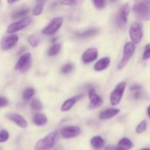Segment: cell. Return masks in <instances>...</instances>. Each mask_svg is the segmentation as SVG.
Masks as SVG:
<instances>
[{
	"label": "cell",
	"mask_w": 150,
	"mask_h": 150,
	"mask_svg": "<svg viewBox=\"0 0 150 150\" xmlns=\"http://www.w3.org/2000/svg\"><path fill=\"white\" fill-rule=\"evenodd\" d=\"M74 69V64H71V63H68V64H66L65 65L63 66V67L61 69V72L63 73H64V74H69Z\"/></svg>",
	"instance_id": "cell-28"
},
{
	"label": "cell",
	"mask_w": 150,
	"mask_h": 150,
	"mask_svg": "<svg viewBox=\"0 0 150 150\" xmlns=\"http://www.w3.org/2000/svg\"><path fill=\"white\" fill-rule=\"evenodd\" d=\"M34 94H35V90L32 88H28V89H25L23 93V98L25 100H28L30 98H32L33 97Z\"/></svg>",
	"instance_id": "cell-27"
},
{
	"label": "cell",
	"mask_w": 150,
	"mask_h": 150,
	"mask_svg": "<svg viewBox=\"0 0 150 150\" xmlns=\"http://www.w3.org/2000/svg\"><path fill=\"white\" fill-rule=\"evenodd\" d=\"M141 150H150V148H145V149H142Z\"/></svg>",
	"instance_id": "cell-40"
},
{
	"label": "cell",
	"mask_w": 150,
	"mask_h": 150,
	"mask_svg": "<svg viewBox=\"0 0 150 150\" xmlns=\"http://www.w3.org/2000/svg\"><path fill=\"white\" fill-rule=\"evenodd\" d=\"M110 1H116V0H110Z\"/></svg>",
	"instance_id": "cell-41"
},
{
	"label": "cell",
	"mask_w": 150,
	"mask_h": 150,
	"mask_svg": "<svg viewBox=\"0 0 150 150\" xmlns=\"http://www.w3.org/2000/svg\"><path fill=\"white\" fill-rule=\"evenodd\" d=\"M7 2L9 3V4H12V3H14L16 2V1H19V0H7Z\"/></svg>",
	"instance_id": "cell-38"
},
{
	"label": "cell",
	"mask_w": 150,
	"mask_h": 150,
	"mask_svg": "<svg viewBox=\"0 0 150 150\" xmlns=\"http://www.w3.org/2000/svg\"><path fill=\"white\" fill-rule=\"evenodd\" d=\"M129 36L133 43H139L144 36L143 24L140 22H134L129 29Z\"/></svg>",
	"instance_id": "cell-4"
},
{
	"label": "cell",
	"mask_w": 150,
	"mask_h": 150,
	"mask_svg": "<svg viewBox=\"0 0 150 150\" xmlns=\"http://www.w3.org/2000/svg\"><path fill=\"white\" fill-rule=\"evenodd\" d=\"M91 144L94 149H99L104 146V141L101 136H94L91 139Z\"/></svg>",
	"instance_id": "cell-19"
},
{
	"label": "cell",
	"mask_w": 150,
	"mask_h": 150,
	"mask_svg": "<svg viewBox=\"0 0 150 150\" xmlns=\"http://www.w3.org/2000/svg\"><path fill=\"white\" fill-rule=\"evenodd\" d=\"M147 114H148L149 117L150 118V105L148 107V108H147Z\"/></svg>",
	"instance_id": "cell-39"
},
{
	"label": "cell",
	"mask_w": 150,
	"mask_h": 150,
	"mask_svg": "<svg viewBox=\"0 0 150 150\" xmlns=\"http://www.w3.org/2000/svg\"><path fill=\"white\" fill-rule=\"evenodd\" d=\"M135 4H150V0H135Z\"/></svg>",
	"instance_id": "cell-37"
},
{
	"label": "cell",
	"mask_w": 150,
	"mask_h": 150,
	"mask_svg": "<svg viewBox=\"0 0 150 150\" xmlns=\"http://www.w3.org/2000/svg\"><path fill=\"white\" fill-rule=\"evenodd\" d=\"M60 133L65 139H72L80 134L81 129L76 126H67L62 129Z\"/></svg>",
	"instance_id": "cell-11"
},
{
	"label": "cell",
	"mask_w": 150,
	"mask_h": 150,
	"mask_svg": "<svg viewBox=\"0 0 150 150\" xmlns=\"http://www.w3.org/2000/svg\"><path fill=\"white\" fill-rule=\"evenodd\" d=\"M110 60L108 57H103L95 63L94 67V70L96 71H102V70L107 68V67L110 64Z\"/></svg>",
	"instance_id": "cell-17"
},
{
	"label": "cell",
	"mask_w": 150,
	"mask_h": 150,
	"mask_svg": "<svg viewBox=\"0 0 150 150\" xmlns=\"http://www.w3.org/2000/svg\"><path fill=\"white\" fill-rule=\"evenodd\" d=\"M19 41V37L16 35H11L9 36L4 37L1 40L0 47L3 51H7L16 45Z\"/></svg>",
	"instance_id": "cell-10"
},
{
	"label": "cell",
	"mask_w": 150,
	"mask_h": 150,
	"mask_svg": "<svg viewBox=\"0 0 150 150\" xmlns=\"http://www.w3.org/2000/svg\"><path fill=\"white\" fill-rule=\"evenodd\" d=\"M63 22V18L56 17L50 21V23L43 29V34L46 35H51L55 33L62 26Z\"/></svg>",
	"instance_id": "cell-7"
},
{
	"label": "cell",
	"mask_w": 150,
	"mask_h": 150,
	"mask_svg": "<svg viewBox=\"0 0 150 150\" xmlns=\"http://www.w3.org/2000/svg\"><path fill=\"white\" fill-rule=\"evenodd\" d=\"M132 10L137 18L141 21L150 20V4H134Z\"/></svg>",
	"instance_id": "cell-2"
},
{
	"label": "cell",
	"mask_w": 150,
	"mask_h": 150,
	"mask_svg": "<svg viewBox=\"0 0 150 150\" xmlns=\"http://www.w3.org/2000/svg\"><path fill=\"white\" fill-rule=\"evenodd\" d=\"M77 0H60L62 4L64 5H73V4H76Z\"/></svg>",
	"instance_id": "cell-33"
},
{
	"label": "cell",
	"mask_w": 150,
	"mask_h": 150,
	"mask_svg": "<svg viewBox=\"0 0 150 150\" xmlns=\"http://www.w3.org/2000/svg\"><path fill=\"white\" fill-rule=\"evenodd\" d=\"M6 117L21 128H26L27 126L26 120L20 114L16 113H9L6 115Z\"/></svg>",
	"instance_id": "cell-12"
},
{
	"label": "cell",
	"mask_w": 150,
	"mask_h": 150,
	"mask_svg": "<svg viewBox=\"0 0 150 150\" xmlns=\"http://www.w3.org/2000/svg\"><path fill=\"white\" fill-rule=\"evenodd\" d=\"M104 150H123L121 148L118 146H107L104 148Z\"/></svg>",
	"instance_id": "cell-35"
},
{
	"label": "cell",
	"mask_w": 150,
	"mask_h": 150,
	"mask_svg": "<svg viewBox=\"0 0 150 150\" xmlns=\"http://www.w3.org/2000/svg\"><path fill=\"white\" fill-rule=\"evenodd\" d=\"M98 57V50L96 48H90L87 49L82 55V60L84 63H91L96 59Z\"/></svg>",
	"instance_id": "cell-13"
},
{
	"label": "cell",
	"mask_w": 150,
	"mask_h": 150,
	"mask_svg": "<svg viewBox=\"0 0 150 150\" xmlns=\"http://www.w3.org/2000/svg\"><path fill=\"white\" fill-rule=\"evenodd\" d=\"M99 32V29L96 28H90V29H86L83 32H79L76 34V36L78 38H82V39H86V38H91L94 36Z\"/></svg>",
	"instance_id": "cell-18"
},
{
	"label": "cell",
	"mask_w": 150,
	"mask_h": 150,
	"mask_svg": "<svg viewBox=\"0 0 150 150\" xmlns=\"http://www.w3.org/2000/svg\"><path fill=\"white\" fill-rule=\"evenodd\" d=\"M46 0H38L35 7L33 8V15L34 16H39L41 14L43 10H44V4Z\"/></svg>",
	"instance_id": "cell-22"
},
{
	"label": "cell",
	"mask_w": 150,
	"mask_h": 150,
	"mask_svg": "<svg viewBox=\"0 0 150 150\" xmlns=\"http://www.w3.org/2000/svg\"><path fill=\"white\" fill-rule=\"evenodd\" d=\"M93 1L97 9H102L105 6V0H93Z\"/></svg>",
	"instance_id": "cell-32"
},
{
	"label": "cell",
	"mask_w": 150,
	"mask_h": 150,
	"mask_svg": "<svg viewBox=\"0 0 150 150\" xmlns=\"http://www.w3.org/2000/svg\"><path fill=\"white\" fill-rule=\"evenodd\" d=\"M118 146L123 150H129L132 148V143L128 138H123L119 141Z\"/></svg>",
	"instance_id": "cell-21"
},
{
	"label": "cell",
	"mask_w": 150,
	"mask_h": 150,
	"mask_svg": "<svg viewBox=\"0 0 150 150\" xmlns=\"http://www.w3.org/2000/svg\"><path fill=\"white\" fill-rule=\"evenodd\" d=\"M119 111H120L117 109V108H107V109L101 111L99 117L102 120H109V119L117 115L119 113Z\"/></svg>",
	"instance_id": "cell-16"
},
{
	"label": "cell",
	"mask_w": 150,
	"mask_h": 150,
	"mask_svg": "<svg viewBox=\"0 0 150 150\" xmlns=\"http://www.w3.org/2000/svg\"><path fill=\"white\" fill-rule=\"evenodd\" d=\"M126 86V81H121L116 85L114 90L110 94V103L112 104V105H116L119 104L122 99Z\"/></svg>",
	"instance_id": "cell-5"
},
{
	"label": "cell",
	"mask_w": 150,
	"mask_h": 150,
	"mask_svg": "<svg viewBox=\"0 0 150 150\" xmlns=\"http://www.w3.org/2000/svg\"><path fill=\"white\" fill-rule=\"evenodd\" d=\"M31 64V54L29 53H26L23 54L19 58V61L16 63L15 69L19 70L21 73H24L28 70Z\"/></svg>",
	"instance_id": "cell-9"
},
{
	"label": "cell",
	"mask_w": 150,
	"mask_h": 150,
	"mask_svg": "<svg viewBox=\"0 0 150 150\" xmlns=\"http://www.w3.org/2000/svg\"><path fill=\"white\" fill-rule=\"evenodd\" d=\"M61 48V45L60 44H54L51 45L49 48L48 51V55L49 56H56L57 54H59Z\"/></svg>",
	"instance_id": "cell-24"
},
{
	"label": "cell",
	"mask_w": 150,
	"mask_h": 150,
	"mask_svg": "<svg viewBox=\"0 0 150 150\" xmlns=\"http://www.w3.org/2000/svg\"><path fill=\"white\" fill-rule=\"evenodd\" d=\"M9 133L6 130H2L0 132V143H3L8 140Z\"/></svg>",
	"instance_id": "cell-30"
},
{
	"label": "cell",
	"mask_w": 150,
	"mask_h": 150,
	"mask_svg": "<svg viewBox=\"0 0 150 150\" xmlns=\"http://www.w3.org/2000/svg\"><path fill=\"white\" fill-rule=\"evenodd\" d=\"M31 21H32V19L30 18H24L21 19V20L19 21L11 23L7 27V33L13 34L15 33V32H19V31L26 27L28 25H29Z\"/></svg>",
	"instance_id": "cell-8"
},
{
	"label": "cell",
	"mask_w": 150,
	"mask_h": 150,
	"mask_svg": "<svg viewBox=\"0 0 150 150\" xmlns=\"http://www.w3.org/2000/svg\"><path fill=\"white\" fill-rule=\"evenodd\" d=\"M88 96L90 98V108H96L98 107L101 106L103 103V100L101 98V97L99 96L96 93L94 89H91L89 90L88 92Z\"/></svg>",
	"instance_id": "cell-14"
},
{
	"label": "cell",
	"mask_w": 150,
	"mask_h": 150,
	"mask_svg": "<svg viewBox=\"0 0 150 150\" xmlns=\"http://www.w3.org/2000/svg\"><path fill=\"white\" fill-rule=\"evenodd\" d=\"M29 13V9H24V10H19V11L17 12H15V13L12 15V18L16 19V18H19L24 17V16H26Z\"/></svg>",
	"instance_id": "cell-26"
},
{
	"label": "cell",
	"mask_w": 150,
	"mask_h": 150,
	"mask_svg": "<svg viewBox=\"0 0 150 150\" xmlns=\"http://www.w3.org/2000/svg\"><path fill=\"white\" fill-rule=\"evenodd\" d=\"M130 12V7L129 4H124L119 9L116 18V24L119 27H123L127 22V16Z\"/></svg>",
	"instance_id": "cell-6"
},
{
	"label": "cell",
	"mask_w": 150,
	"mask_h": 150,
	"mask_svg": "<svg viewBox=\"0 0 150 150\" xmlns=\"http://www.w3.org/2000/svg\"><path fill=\"white\" fill-rule=\"evenodd\" d=\"M31 107L35 111H41L43 109V104L41 101L37 98H34L31 102Z\"/></svg>",
	"instance_id": "cell-25"
},
{
	"label": "cell",
	"mask_w": 150,
	"mask_h": 150,
	"mask_svg": "<svg viewBox=\"0 0 150 150\" xmlns=\"http://www.w3.org/2000/svg\"><path fill=\"white\" fill-rule=\"evenodd\" d=\"M135 50V43L132 42H128L125 44L124 47V51H123V57L121 59L120 62L118 64V70H121L125 67L131 57L133 55L134 52Z\"/></svg>",
	"instance_id": "cell-3"
},
{
	"label": "cell",
	"mask_w": 150,
	"mask_h": 150,
	"mask_svg": "<svg viewBox=\"0 0 150 150\" xmlns=\"http://www.w3.org/2000/svg\"><path fill=\"white\" fill-rule=\"evenodd\" d=\"M150 58V43L147 44L144 48V54H143V59L146 60Z\"/></svg>",
	"instance_id": "cell-31"
},
{
	"label": "cell",
	"mask_w": 150,
	"mask_h": 150,
	"mask_svg": "<svg viewBox=\"0 0 150 150\" xmlns=\"http://www.w3.org/2000/svg\"><path fill=\"white\" fill-rule=\"evenodd\" d=\"M82 97V95H76V96L73 97V98H70V99H68L63 103V104L61 106V111H68L76 103L77 101H79L81 99V98Z\"/></svg>",
	"instance_id": "cell-15"
},
{
	"label": "cell",
	"mask_w": 150,
	"mask_h": 150,
	"mask_svg": "<svg viewBox=\"0 0 150 150\" xmlns=\"http://www.w3.org/2000/svg\"><path fill=\"white\" fill-rule=\"evenodd\" d=\"M29 43L32 47H37L41 42L40 37L38 35H32L29 37Z\"/></svg>",
	"instance_id": "cell-23"
},
{
	"label": "cell",
	"mask_w": 150,
	"mask_h": 150,
	"mask_svg": "<svg viewBox=\"0 0 150 150\" xmlns=\"http://www.w3.org/2000/svg\"><path fill=\"white\" fill-rule=\"evenodd\" d=\"M7 103H8V100H7V98L0 97V108L5 106L7 105Z\"/></svg>",
	"instance_id": "cell-34"
},
{
	"label": "cell",
	"mask_w": 150,
	"mask_h": 150,
	"mask_svg": "<svg viewBox=\"0 0 150 150\" xmlns=\"http://www.w3.org/2000/svg\"><path fill=\"white\" fill-rule=\"evenodd\" d=\"M58 141V133L53 131L49 133L44 139L37 142L35 146V150H49L55 146Z\"/></svg>",
	"instance_id": "cell-1"
},
{
	"label": "cell",
	"mask_w": 150,
	"mask_h": 150,
	"mask_svg": "<svg viewBox=\"0 0 150 150\" xmlns=\"http://www.w3.org/2000/svg\"><path fill=\"white\" fill-rule=\"evenodd\" d=\"M129 89L132 91H135V92H138L140 89H141V86L140 85H132L130 86Z\"/></svg>",
	"instance_id": "cell-36"
},
{
	"label": "cell",
	"mask_w": 150,
	"mask_h": 150,
	"mask_svg": "<svg viewBox=\"0 0 150 150\" xmlns=\"http://www.w3.org/2000/svg\"><path fill=\"white\" fill-rule=\"evenodd\" d=\"M146 125H147V123L146 120H143L141 121V122L138 124V125L136 127V133H142L146 130Z\"/></svg>",
	"instance_id": "cell-29"
},
{
	"label": "cell",
	"mask_w": 150,
	"mask_h": 150,
	"mask_svg": "<svg viewBox=\"0 0 150 150\" xmlns=\"http://www.w3.org/2000/svg\"><path fill=\"white\" fill-rule=\"evenodd\" d=\"M33 122L37 126L44 125L47 122V117L43 114H36L33 117Z\"/></svg>",
	"instance_id": "cell-20"
}]
</instances>
